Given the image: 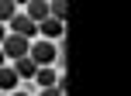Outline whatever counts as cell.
<instances>
[{"instance_id":"obj_8","label":"cell","mask_w":131,"mask_h":96,"mask_svg":"<svg viewBox=\"0 0 131 96\" xmlns=\"http://www.w3.org/2000/svg\"><path fill=\"white\" fill-rule=\"evenodd\" d=\"M0 89H17V72L14 69H0Z\"/></svg>"},{"instance_id":"obj_10","label":"cell","mask_w":131,"mask_h":96,"mask_svg":"<svg viewBox=\"0 0 131 96\" xmlns=\"http://www.w3.org/2000/svg\"><path fill=\"white\" fill-rule=\"evenodd\" d=\"M38 96H62V89H55V86H52V89H41Z\"/></svg>"},{"instance_id":"obj_2","label":"cell","mask_w":131,"mask_h":96,"mask_svg":"<svg viewBox=\"0 0 131 96\" xmlns=\"http://www.w3.org/2000/svg\"><path fill=\"white\" fill-rule=\"evenodd\" d=\"M0 51H4V58H24L28 55V38H21V34H7L4 45H0Z\"/></svg>"},{"instance_id":"obj_1","label":"cell","mask_w":131,"mask_h":96,"mask_svg":"<svg viewBox=\"0 0 131 96\" xmlns=\"http://www.w3.org/2000/svg\"><path fill=\"white\" fill-rule=\"evenodd\" d=\"M28 58H31L38 69H45L48 62H55V45L52 41H35V45L28 48Z\"/></svg>"},{"instance_id":"obj_11","label":"cell","mask_w":131,"mask_h":96,"mask_svg":"<svg viewBox=\"0 0 131 96\" xmlns=\"http://www.w3.org/2000/svg\"><path fill=\"white\" fill-rule=\"evenodd\" d=\"M4 38H7V31H4V24H0V45H4Z\"/></svg>"},{"instance_id":"obj_7","label":"cell","mask_w":131,"mask_h":96,"mask_svg":"<svg viewBox=\"0 0 131 96\" xmlns=\"http://www.w3.org/2000/svg\"><path fill=\"white\" fill-rule=\"evenodd\" d=\"M35 79H38V86H41V89H52L59 76H55V72H52V69L45 65V69H38V72H35Z\"/></svg>"},{"instance_id":"obj_4","label":"cell","mask_w":131,"mask_h":96,"mask_svg":"<svg viewBox=\"0 0 131 96\" xmlns=\"http://www.w3.org/2000/svg\"><path fill=\"white\" fill-rule=\"evenodd\" d=\"M28 21H31V24H41V21L48 17V4L45 0H31V4H28V14H24Z\"/></svg>"},{"instance_id":"obj_6","label":"cell","mask_w":131,"mask_h":96,"mask_svg":"<svg viewBox=\"0 0 131 96\" xmlns=\"http://www.w3.org/2000/svg\"><path fill=\"white\" fill-rule=\"evenodd\" d=\"M38 31L45 34V38H59V34H62V24H59V21H52V17H45V21L38 24Z\"/></svg>"},{"instance_id":"obj_3","label":"cell","mask_w":131,"mask_h":96,"mask_svg":"<svg viewBox=\"0 0 131 96\" xmlns=\"http://www.w3.org/2000/svg\"><path fill=\"white\" fill-rule=\"evenodd\" d=\"M10 31L21 34V38H31V34H38V24H31L24 14H14V17H10Z\"/></svg>"},{"instance_id":"obj_9","label":"cell","mask_w":131,"mask_h":96,"mask_svg":"<svg viewBox=\"0 0 131 96\" xmlns=\"http://www.w3.org/2000/svg\"><path fill=\"white\" fill-rule=\"evenodd\" d=\"M14 14H17V7H14L10 0H0V21H10Z\"/></svg>"},{"instance_id":"obj_5","label":"cell","mask_w":131,"mask_h":96,"mask_svg":"<svg viewBox=\"0 0 131 96\" xmlns=\"http://www.w3.org/2000/svg\"><path fill=\"white\" fill-rule=\"evenodd\" d=\"M10 69H14V72H17V79H21V76H24V79H35V72H38V65H35V62H31V58H28V55H24V58H17V62H14V65H10Z\"/></svg>"},{"instance_id":"obj_13","label":"cell","mask_w":131,"mask_h":96,"mask_svg":"<svg viewBox=\"0 0 131 96\" xmlns=\"http://www.w3.org/2000/svg\"><path fill=\"white\" fill-rule=\"evenodd\" d=\"M14 96H28V93H14Z\"/></svg>"},{"instance_id":"obj_12","label":"cell","mask_w":131,"mask_h":96,"mask_svg":"<svg viewBox=\"0 0 131 96\" xmlns=\"http://www.w3.org/2000/svg\"><path fill=\"white\" fill-rule=\"evenodd\" d=\"M4 62H7V58H4V51H0V69H4Z\"/></svg>"}]
</instances>
